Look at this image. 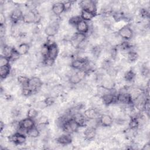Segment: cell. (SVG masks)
<instances>
[{
	"instance_id": "cell-1",
	"label": "cell",
	"mask_w": 150,
	"mask_h": 150,
	"mask_svg": "<svg viewBox=\"0 0 150 150\" xmlns=\"http://www.w3.org/2000/svg\"><path fill=\"white\" fill-rule=\"evenodd\" d=\"M81 10H85L94 14L97 13V3L92 0L81 1L79 4Z\"/></svg>"
},
{
	"instance_id": "cell-2",
	"label": "cell",
	"mask_w": 150,
	"mask_h": 150,
	"mask_svg": "<svg viewBox=\"0 0 150 150\" xmlns=\"http://www.w3.org/2000/svg\"><path fill=\"white\" fill-rule=\"evenodd\" d=\"M117 35L122 39L129 40L133 38L134 32L132 29L129 25H125L118 30Z\"/></svg>"
},
{
	"instance_id": "cell-3",
	"label": "cell",
	"mask_w": 150,
	"mask_h": 150,
	"mask_svg": "<svg viewBox=\"0 0 150 150\" xmlns=\"http://www.w3.org/2000/svg\"><path fill=\"white\" fill-rule=\"evenodd\" d=\"M86 38H87V36H86V34L79 33L77 32L73 35H72L70 42L72 46L74 48L77 49L79 45L82 42L85 40L86 39Z\"/></svg>"
},
{
	"instance_id": "cell-4",
	"label": "cell",
	"mask_w": 150,
	"mask_h": 150,
	"mask_svg": "<svg viewBox=\"0 0 150 150\" xmlns=\"http://www.w3.org/2000/svg\"><path fill=\"white\" fill-rule=\"evenodd\" d=\"M42 84V81L39 77L33 76L31 78H29L28 87L31 88L33 92H37L38 90L40 89Z\"/></svg>"
},
{
	"instance_id": "cell-5",
	"label": "cell",
	"mask_w": 150,
	"mask_h": 150,
	"mask_svg": "<svg viewBox=\"0 0 150 150\" xmlns=\"http://www.w3.org/2000/svg\"><path fill=\"white\" fill-rule=\"evenodd\" d=\"M23 16V13L19 7L12 9L9 14L10 20L13 23H16L20 20H22Z\"/></svg>"
},
{
	"instance_id": "cell-6",
	"label": "cell",
	"mask_w": 150,
	"mask_h": 150,
	"mask_svg": "<svg viewBox=\"0 0 150 150\" xmlns=\"http://www.w3.org/2000/svg\"><path fill=\"white\" fill-rule=\"evenodd\" d=\"M99 122L102 127H111L113 124L114 121L111 115L107 114H103L100 116Z\"/></svg>"
},
{
	"instance_id": "cell-7",
	"label": "cell",
	"mask_w": 150,
	"mask_h": 150,
	"mask_svg": "<svg viewBox=\"0 0 150 150\" xmlns=\"http://www.w3.org/2000/svg\"><path fill=\"white\" fill-rule=\"evenodd\" d=\"M19 128H21L26 131H28L35 126V122L33 119L26 117L19 121Z\"/></svg>"
},
{
	"instance_id": "cell-8",
	"label": "cell",
	"mask_w": 150,
	"mask_h": 150,
	"mask_svg": "<svg viewBox=\"0 0 150 150\" xmlns=\"http://www.w3.org/2000/svg\"><path fill=\"white\" fill-rule=\"evenodd\" d=\"M87 62L88 59H73L70 66L74 70H83L85 69Z\"/></svg>"
},
{
	"instance_id": "cell-9",
	"label": "cell",
	"mask_w": 150,
	"mask_h": 150,
	"mask_svg": "<svg viewBox=\"0 0 150 150\" xmlns=\"http://www.w3.org/2000/svg\"><path fill=\"white\" fill-rule=\"evenodd\" d=\"M35 16H36V12L33 10H29L26 13H25L22 18V22L26 24H32L35 23Z\"/></svg>"
},
{
	"instance_id": "cell-10",
	"label": "cell",
	"mask_w": 150,
	"mask_h": 150,
	"mask_svg": "<svg viewBox=\"0 0 150 150\" xmlns=\"http://www.w3.org/2000/svg\"><path fill=\"white\" fill-rule=\"evenodd\" d=\"M101 86L108 90H112L115 87V83L113 79L109 76L108 77H105L103 76L101 81Z\"/></svg>"
},
{
	"instance_id": "cell-11",
	"label": "cell",
	"mask_w": 150,
	"mask_h": 150,
	"mask_svg": "<svg viewBox=\"0 0 150 150\" xmlns=\"http://www.w3.org/2000/svg\"><path fill=\"white\" fill-rule=\"evenodd\" d=\"M57 142L59 143V144L63 146L69 145H70L73 141L72 137L71 136V134H62L61 135L59 136L56 139Z\"/></svg>"
},
{
	"instance_id": "cell-12",
	"label": "cell",
	"mask_w": 150,
	"mask_h": 150,
	"mask_svg": "<svg viewBox=\"0 0 150 150\" xmlns=\"http://www.w3.org/2000/svg\"><path fill=\"white\" fill-rule=\"evenodd\" d=\"M96 128L90 127H87L85 128L83 135L86 139L90 141L94 139V138L96 137Z\"/></svg>"
},
{
	"instance_id": "cell-13",
	"label": "cell",
	"mask_w": 150,
	"mask_h": 150,
	"mask_svg": "<svg viewBox=\"0 0 150 150\" xmlns=\"http://www.w3.org/2000/svg\"><path fill=\"white\" fill-rule=\"evenodd\" d=\"M51 11L54 15L59 16L63 12H64L63 3L61 2H57L53 4Z\"/></svg>"
},
{
	"instance_id": "cell-14",
	"label": "cell",
	"mask_w": 150,
	"mask_h": 150,
	"mask_svg": "<svg viewBox=\"0 0 150 150\" xmlns=\"http://www.w3.org/2000/svg\"><path fill=\"white\" fill-rule=\"evenodd\" d=\"M76 30L79 33L86 34L90 29V26L87 22L81 20L76 26Z\"/></svg>"
},
{
	"instance_id": "cell-15",
	"label": "cell",
	"mask_w": 150,
	"mask_h": 150,
	"mask_svg": "<svg viewBox=\"0 0 150 150\" xmlns=\"http://www.w3.org/2000/svg\"><path fill=\"white\" fill-rule=\"evenodd\" d=\"M72 119L78 124L79 126H86L87 118L84 114L78 112L72 116Z\"/></svg>"
},
{
	"instance_id": "cell-16",
	"label": "cell",
	"mask_w": 150,
	"mask_h": 150,
	"mask_svg": "<svg viewBox=\"0 0 150 150\" xmlns=\"http://www.w3.org/2000/svg\"><path fill=\"white\" fill-rule=\"evenodd\" d=\"M99 112L94 107L87 108L84 111V115L87 119H94L98 118Z\"/></svg>"
},
{
	"instance_id": "cell-17",
	"label": "cell",
	"mask_w": 150,
	"mask_h": 150,
	"mask_svg": "<svg viewBox=\"0 0 150 150\" xmlns=\"http://www.w3.org/2000/svg\"><path fill=\"white\" fill-rule=\"evenodd\" d=\"M59 48L57 45L56 43L50 46H49V53L47 57L55 60L59 54Z\"/></svg>"
},
{
	"instance_id": "cell-18",
	"label": "cell",
	"mask_w": 150,
	"mask_h": 150,
	"mask_svg": "<svg viewBox=\"0 0 150 150\" xmlns=\"http://www.w3.org/2000/svg\"><path fill=\"white\" fill-rule=\"evenodd\" d=\"M30 47V45L28 43H20L17 47L16 50L21 56H25L28 53Z\"/></svg>"
},
{
	"instance_id": "cell-19",
	"label": "cell",
	"mask_w": 150,
	"mask_h": 150,
	"mask_svg": "<svg viewBox=\"0 0 150 150\" xmlns=\"http://www.w3.org/2000/svg\"><path fill=\"white\" fill-rule=\"evenodd\" d=\"M11 67L10 65L1 67L0 68V76L1 79H6L11 73Z\"/></svg>"
},
{
	"instance_id": "cell-20",
	"label": "cell",
	"mask_w": 150,
	"mask_h": 150,
	"mask_svg": "<svg viewBox=\"0 0 150 150\" xmlns=\"http://www.w3.org/2000/svg\"><path fill=\"white\" fill-rule=\"evenodd\" d=\"M96 14H94L93 13L90 12L85 10H81V13H80V16L81 19L86 22L91 21L93 19H94L96 17Z\"/></svg>"
},
{
	"instance_id": "cell-21",
	"label": "cell",
	"mask_w": 150,
	"mask_h": 150,
	"mask_svg": "<svg viewBox=\"0 0 150 150\" xmlns=\"http://www.w3.org/2000/svg\"><path fill=\"white\" fill-rule=\"evenodd\" d=\"M68 81L69 83L72 85H77L79 84L82 81V80L80 79L77 73L75 72L69 77Z\"/></svg>"
},
{
	"instance_id": "cell-22",
	"label": "cell",
	"mask_w": 150,
	"mask_h": 150,
	"mask_svg": "<svg viewBox=\"0 0 150 150\" xmlns=\"http://www.w3.org/2000/svg\"><path fill=\"white\" fill-rule=\"evenodd\" d=\"M13 49H14V47H11L8 45H5L4 46L2 47V54L1 56H4L7 57L10 59Z\"/></svg>"
},
{
	"instance_id": "cell-23",
	"label": "cell",
	"mask_w": 150,
	"mask_h": 150,
	"mask_svg": "<svg viewBox=\"0 0 150 150\" xmlns=\"http://www.w3.org/2000/svg\"><path fill=\"white\" fill-rule=\"evenodd\" d=\"M29 78L25 75H19L17 77V81L18 83L23 87H28V82H29Z\"/></svg>"
},
{
	"instance_id": "cell-24",
	"label": "cell",
	"mask_w": 150,
	"mask_h": 150,
	"mask_svg": "<svg viewBox=\"0 0 150 150\" xmlns=\"http://www.w3.org/2000/svg\"><path fill=\"white\" fill-rule=\"evenodd\" d=\"M27 135L29 138L35 139L40 136V131L35 126L27 131Z\"/></svg>"
},
{
	"instance_id": "cell-25",
	"label": "cell",
	"mask_w": 150,
	"mask_h": 150,
	"mask_svg": "<svg viewBox=\"0 0 150 150\" xmlns=\"http://www.w3.org/2000/svg\"><path fill=\"white\" fill-rule=\"evenodd\" d=\"M135 76V73L132 70V69H129L124 73V78L127 81L131 82L134 80Z\"/></svg>"
},
{
	"instance_id": "cell-26",
	"label": "cell",
	"mask_w": 150,
	"mask_h": 150,
	"mask_svg": "<svg viewBox=\"0 0 150 150\" xmlns=\"http://www.w3.org/2000/svg\"><path fill=\"white\" fill-rule=\"evenodd\" d=\"M139 57V55L137 52L134 51H129L127 54V60L129 62H135Z\"/></svg>"
},
{
	"instance_id": "cell-27",
	"label": "cell",
	"mask_w": 150,
	"mask_h": 150,
	"mask_svg": "<svg viewBox=\"0 0 150 150\" xmlns=\"http://www.w3.org/2000/svg\"><path fill=\"white\" fill-rule=\"evenodd\" d=\"M38 111L35 108H30L28 109L26 114V116L28 118H32V119H35L36 118H38Z\"/></svg>"
},
{
	"instance_id": "cell-28",
	"label": "cell",
	"mask_w": 150,
	"mask_h": 150,
	"mask_svg": "<svg viewBox=\"0 0 150 150\" xmlns=\"http://www.w3.org/2000/svg\"><path fill=\"white\" fill-rule=\"evenodd\" d=\"M81 18L80 16H71L69 19V23L73 26H76V25L81 21Z\"/></svg>"
},
{
	"instance_id": "cell-29",
	"label": "cell",
	"mask_w": 150,
	"mask_h": 150,
	"mask_svg": "<svg viewBox=\"0 0 150 150\" xmlns=\"http://www.w3.org/2000/svg\"><path fill=\"white\" fill-rule=\"evenodd\" d=\"M33 90L31 88H30L28 86L22 87L21 91V93L22 96H23L24 97H29L33 94Z\"/></svg>"
},
{
	"instance_id": "cell-30",
	"label": "cell",
	"mask_w": 150,
	"mask_h": 150,
	"mask_svg": "<svg viewBox=\"0 0 150 150\" xmlns=\"http://www.w3.org/2000/svg\"><path fill=\"white\" fill-rule=\"evenodd\" d=\"M10 62H11V60H10L9 58L4 56H1V57H0V67L10 65Z\"/></svg>"
},
{
	"instance_id": "cell-31",
	"label": "cell",
	"mask_w": 150,
	"mask_h": 150,
	"mask_svg": "<svg viewBox=\"0 0 150 150\" xmlns=\"http://www.w3.org/2000/svg\"><path fill=\"white\" fill-rule=\"evenodd\" d=\"M20 56H21V55L17 52L16 49L14 48V49H13V52L12 53V54L11 56L10 60L12 61V62L18 61L20 59Z\"/></svg>"
},
{
	"instance_id": "cell-32",
	"label": "cell",
	"mask_w": 150,
	"mask_h": 150,
	"mask_svg": "<svg viewBox=\"0 0 150 150\" xmlns=\"http://www.w3.org/2000/svg\"><path fill=\"white\" fill-rule=\"evenodd\" d=\"M49 122V118L47 116L45 115H42L38 118L37 120V124H46L47 125Z\"/></svg>"
},
{
	"instance_id": "cell-33",
	"label": "cell",
	"mask_w": 150,
	"mask_h": 150,
	"mask_svg": "<svg viewBox=\"0 0 150 150\" xmlns=\"http://www.w3.org/2000/svg\"><path fill=\"white\" fill-rule=\"evenodd\" d=\"M63 3V6H64V12L66 11H70L71 6L73 5V2L71 1H66Z\"/></svg>"
},
{
	"instance_id": "cell-34",
	"label": "cell",
	"mask_w": 150,
	"mask_h": 150,
	"mask_svg": "<svg viewBox=\"0 0 150 150\" xmlns=\"http://www.w3.org/2000/svg\"><path fill=\"white\" fill-rule=\"evenodd\" d=\"M0 23H1V26L5 25L6 23L5 15L2 12H1V15H0Z\"/></svg>"
},
{
	"instance_id": "cell-35",
	"label": "cell",
	"mask_w": 150,
	"mask_h": 150,
	"mask_svg": "<svg viewBox=\"0 0 150 150\" xmlns=\"http://www.w3.org/2000/svg\"><path fill=\"white\" fill-rule=\"evenodd\" d=\"M142 149H145V150H149L150 149V145L149 144L148 142L143 145V147L142 148Z\"/></svg>"
}]
</instances>
